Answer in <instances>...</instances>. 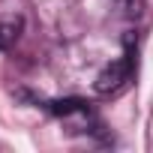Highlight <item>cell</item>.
I'll return each instance as SVG.
<instances>
[{
    "label": "cell",
    "mask_w": 153,
    "mask_h": 153,
    "mask_svg": "<svg viewBox=\"0 0 153 153\" xmlns=\"http://www.w3.org/2000/svg\"><path fill=\"white\" fill-rule=\"evenodd\" d=\"M129 75H132V57L126 54V57H120V60H111V63L96 75L93 90H96V93H102V96H108V93L120 90V87L129 81Z\"/></svg>",
    "instance_id": "obj_1"
},
{
    "label": "cell",
    "mask_w": 153,
    "mask_h": 153,
    "mask_svg": "<svg viewBox=\"0 0 153 153\" xmlns=\"http://www.w3.org/2000/svg\"><path fill=\"white\" fill-rule=\"evenodd\" d=\"M21 36V21L18 18H0V48H12Z\"/></svg>",
    "instance_id": "obj_2"
},
{
    "label": "cell",
    "mask_w": 153,
    "mask_h": 153,
    "mask_svg": "<svg viewBox=\"0 0 153 153\" xmlns=\"http://www.w3.org/2000/svg\"><path fill=\"white\" fill-rule=\"evenodd\" d=\"M51 108V114H75V111H87V102L84 99H57V102H51L48 105Z\"/></svg>",
    "instance_id": "obj_3"
}]
</instances>
